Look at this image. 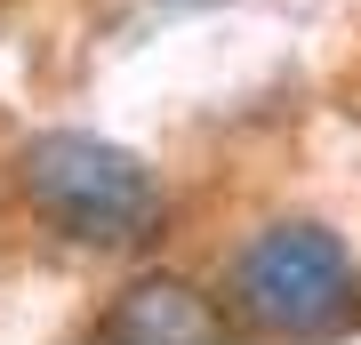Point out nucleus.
Masks as SVG:
<instances>
[{"instance_id":"nucleus-1","label":"nucleus","mask_w":361,"mask_h":345,"mask_svg":"<svg viewBox=\"0 0 361 345\" xmlns=\"http://www.w3.org/2000/svg\"><path fill=\"white\" fill-rule=\"evenodd\" d=\"M16 185L80 249H137L161 225L153 169L137 153H121V145L89 137V128H40L25 153H16Z\"/></svg>"},{"instance_id":"nucleus-2","label":"nucleus","mask_w":361,"mask_h":345,"mask_svg":"<svg viewBox=\"0 0 361 345\" xmlns=\"http://www.w3.org/2000/svg\"><path fill=\"white\" fill-rule=\"evenodd\" d=\"M353 297H361V273L329 225H265L233 257V313H249L257 329L313 337L345 321Z\"/></svg>"},{"instance_id":"nucleus-3","label":"nucleus","mask_w":361,"mask_h":345,"mask_svg":"<svg viewBox=\"0 0 361 345\" xmlns=\"http://www.w3.org/2000/svg\"><path fill=\"white\" fill-rule=\"evenodd\" d=\"M97 345H225V313L177 273H145L97 321Z\"/></svg>"}]
</instances>
